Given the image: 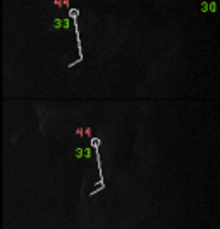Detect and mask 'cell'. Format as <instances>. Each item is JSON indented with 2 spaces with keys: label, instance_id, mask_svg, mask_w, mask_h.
<instances>
[{
  "label": "cell",
  "instance_id": "cell-1",
  "mask_svg": "<svg viewBox=\"0 0 220 229\" xmlns=\"http://www.w3.org/2000/svg\"><path fill=\"white\" fill-rule=\"evenodd\" d=\"M91 145L95 146V148H98V146H100V139H98V138H91Z\"/></svg>",
  "mask_w": 220,
  "mask_h": 229
},
{
  "label": "cell",
  "instance_id": "cell-2",
  "mask_svg": "<svg viewBox=\"0 0 220 229\" xmlns=\"http://www.w3.org/2000/svg\"><path fill=\"white\" fill-rule=\"evenodd\" d=\"M77 14H79V12H77L76 9H71V16H72V17H77Z\"/></svg>",
  "mask_w": 220,
  "mask_h": 229
}]
</instances>
